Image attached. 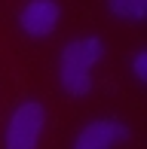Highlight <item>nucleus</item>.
Instances as JSON below:
<instances>
[{
	"mask_svg": "<svg viewBox=\"0 0 147 149\" xmlns=\"http://www.w3.org/2000/svg\"><path fill=\"white\" fill-rule=\"evenodd\" d=\"M101 55H104V43L98 37H83L64 46L61 58H58V79L71 97H83L92 91L89 70L95 61H101Z\"/></svg>",
	"mask_w": 147,
	"mask_h": 149,
	"instance_id": "obj_1",
	"label": "nucleus"
},
{
	"mask_svg": "<svg viewBox=\"0 0 147 149\" xmlns=\"http://www.w3.org/2000/svg\"><path fill=\"white\" fill-rule=\"evenodd\" d=\"M46 125V110L37 100H25L6 122V149H37L40 134Z\"/></svg>",
	"mask_w": 147,
	"mask_h": 149,
	"instance_id": "obj_2",
	"label": "nucleus"
},
{
	"mask_svg": "<svg viewBox=\"0 0 147 149\" xmlns=\"http://www.w3.org/2000/svg\"><path fill=\"white\" fill-rule=\"evenodd\" d=\"M129 140V128L117 119H95L77 134L74 149H113L117 143Z\"/></svg>",
	"mask_w": 147,
	"mask_h": 149,
	"instance_id": "obj_3",
	"label": "nucleus"
},
{
	"mask_svg": "<svg viewBox=\"0 0 147 149\" xmlns=\"http://www.w3.org/2000/svg\"><path fill=\"white\" fill-rule=\"evenodd\" d=\"M58 15H61V9L55 0H31L18 22L28 37H49L58 24Z\"/></svg>",
	"mask_w": 147,
	"mask_h": 149,
	"instance_id": "obj_4",
	"label": "nucleus"
},
{
	"mask_svg": "<svg viewBox=\"0 0 147 149\" xmlns=\"http://www.w3.org/2000/svg\"><path fill=\"white\" fill-rule=\"evenodd\" d=\"M107 9L117 18H126V22H141L147 15V0H107Z\"/></svg>",
	"mask_w": 147,
	"mask_h": 149,
	"instance_id": "obj_5",
	"label": "nucleus"
},
{
	"mask_svg": "<svg viewBox=\"0 0 147 149\" xmlns=\"http://www.w3.org/2000/svg\"><path fill=\"white\" fill-rule=\"evenodd\" d=\"M132 70H135V79H138V82H147V52H144V49L135 55V61H132Z\"/></svg>",
	"mask_w": 147,
	"mask_h": 149,
	"instance_id": "obj_6",
	"label": "nucleus"
}]
</instances>
